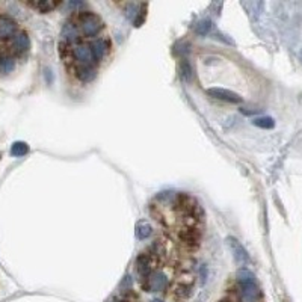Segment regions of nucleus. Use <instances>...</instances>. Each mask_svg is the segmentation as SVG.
Returning <instances> with one entry per match:
<instances>
[{"label": "nucleus", "instance_id": "423d86ee", "mask_svg": "<svg viewBox=\"0 0 302 302\" xmlns=\"http://www.w3.org/2000/svg\"><path fill=\"white\" fill-rule=\"evenodd\" d=\"M136 269L141 278H150L151 272H153V266H151V258L148 254H141L136 260Z\"/></svg>", "mask_w": 302, "mask_h": 302}, {"label": "nucleus", "instance_id": "f3484780", "mask_svg": "<svg viewBox=\"0 0 302 302\" xmlns=\"http://www.w3.org/2000/svg\"><path fill=\"white\" fill-rule=\"evenodd\" d=\"M180 74H182V77H183L186 82H191V80H192V68H191V65H189V62H186L185 59H183L182 64H180Z\"/></svg>", "mask_w": 302, "mask_h": 302}, {"label": "nucleus", "instance_id": "412c9836", "mask_svg": "<svg viewBox=\"0 0 302 302\" xmlns=\"http://www.w3.org/2000/svg\"><path fill=\"white\" fill-rule=\"evenodd\" d=\"M301 59H302V52H301Z\"/></svg>", "mask_w": 302, "mask_h": 302}, {"label": "nucleus", "instance_id": "9b49d317", "mask_svg": "<svg viewBox=\"0 0 302 302\" xmlns=\"http://www.w3.org/2000/svg\"><path fill=\"white\" fill-rule=\"evenodd\" d=\"M76 73L80 82H93L96 77V70L91 65H80Z\"/></svg>", "mask_w": 302, "mask_h": 302}, {"label": "nucleus", "instance_id": "4be33fe9", "mask_svg": "<svg viewBox=\"0 0 302 302\" xmlns=\"http://www.w3.org/2000/svg\"><path fill=\"white\" fill-rule=\"evenodd\" d=\"M113 302H119V301H113Z\"/></svg>", "mask_w": 302, "mask_h": 302}, {"label": "nucleus", "instance_id": "20e7f679", "mask_svg": "<svg viewBox=\"0 0 302 302\" xmlns=\"http://www.w3.org/2000/svg\"><path fill=\"white\" fill-rule=\"evenodd\" d=\"M207 94L210 97H213V99L227 101V103H233V104L242 103V97L240 96H237L236 93H233L230 90H224V88H210V90H207Z\"/></svg>", "mask_w": 302, "mask_h": 302}, {"label": "nucleus", "instance_id": "dca6fc26", "mask_svg": "<svg viewBox=\"0 0 302 302\" xmlns=\"http://www.w3.org/2000/svg\"><path fill=\"white\" fill-rule=\"evenodd\" d=\"M27 153H29V147L24 142H15L11 148V154L15 156V157H21Z\"/></svg>", "mask_w": 302, "mask_h": 302}, {"label": "nucleus", "instance_id": "7ed1b4c3", "mask_svg": "<svg viewBox=\"0 0 302 302\" xmlns=\"http://www.w3.org/2000/svg\"><path fill=\"white\" fill-rule=\"evenodd\" d=\"M73 58L80 64V65H91L94 61L93 52H91V46L87 44H77L73 47Z\"/></svg>", "mask_w": 302, "mask_h": 302}, {"label": "nucleus", "instance_id": "f257e3e1", "mask_svg": "<svg viewBox=\"0 0 302 302\" xmlns=\"http://www.w3.org/2000/svg\"><path fill=\"white\" fill-rule=\"evenodd\" d=\"M237 281L240 287V299L242 302H260L263 298V293L260 290V286L257 284V280L254 274L248 269H240L237 272Z\"/></svg>", "mask_w": 302, "mask_h": 302}, {"label": "nucleus", "instance_id": "9d476101", "mask_svg": "<svg viewBox=\"0 0 302 302\" xmlns=\"http://www.w3.org/2000/svg\"><path fill=\"white\" fill-rule=\"evenodd\" d=\"M17 24L8 17H0V38H9L15 33Z\"/></svg>", "mask_w": 302, "mask_h": 302}, {"label": "nucleus", "instance_id": "1a4fd4ad", "mask_svg": "<svg viewBox=\"0 0 302 302\" xmlns=\"http://www.w3.org/2000/svg\"><path fill=\"white\" fill-rule=\"evenodd\" d=\"M29 46H30V41H29V36L23 32L17 33L14 38H12V47L17 53H24L29 50Z\"/></svg>", "mask_w": 302, "mask_h": 302}, {"label": "nucleus", "instance_id": "f8f14e48", "mask_svg": "<svg viewBox=\"0 0 302 302\" xmlns=\"http://www.w3.org/2000/svg\"><path fill=\"white\" fill-rule=\"evenodd\" d=\"M62 36L68 42H74L79 38V27L74 23H67L62 29Z\"/></svg>", "mask_w": 302, "mask_h": 302}, {"label": "nucleus", "instance_id": "4468645a", "mask_svg": "<svg viewBox=\"0 0 302 302\" xmlns=\"http://www.w3.org/2000/svg\"><path fill=\"white\" fill-rule=\"evenodd\" d=\"M15 68V62L9 56H0V73L8 74Z\"/></svg>", "mask_w": 302, "mask_h": 302}, {"label": "nucleus", "instance_id": "0eeeda50", "mask_svg": "<svg viewBox=\"0 0 302 302\" xmlns=\"http://www.w3.org/2000/svg\"><path fill=\"white\" fill-rule=\"evenodd\" d=\"M166 286H168V278L163 272L157 271L150 275V289L153 292H162L166 289Z\"/></svg>", "mask_w": 302, "mask_h": 302}, {"label": "nucleus", "instance_id": "f03ea898", "mask_svg": "<svg viewBox=\"0 0 302 302\" xmlns=\"http://www.w3.org/2000/svg\"><path fill=\"white\" fill-rule=\"evenodd\" d=\"M79 27H80V30H82V33L85 36L93 38V36L100 33V30L104 27V24H103L101 18L97 14L85 11V12L79 14Z\"/></svg>", "mask_w": 302, "mask_h": 302}, {"label": "nucleus", "instance_id": "6e6552de", "mask_svg": "<svg viewBox=\"0 0 302 302\" xmlns=\"http://www.w3.org/2000/svg\"><path fill=\"white\" fill-rule=\"evenodd\" d=\"M107 49H109V42H107L104 38H99V39H96V41L91 44V52H93L94 61H101V59L106 56Z\"/></svg>", "mask_w": 302, "mask_h": 302}, {"label": "nucleus", "instance_id": "a211bd4d", "mask_svg": "<svg viewBox=\"0 0 302 302\" xmlns=\"http://www.w3.org/2000/svg\"><path fill=\"white\" fill-rule=\"evenodd\" d=\"M35 6H36L41 12H49V11H52L53 8H56V3H55V2H39V3H35Z\"/></svg>", "mask_w": 302, "mask_h": 302}, {"label": "nucleus", "instance_id": "aec40b11", "mask_svg": "<svg viewBox=\"0 0 302 302\" xmlns=\"http://www.w3.org/2000/svg\"><path fill=\"white\" fill-rule=\"evenodd\" d=\"M151 302H162V301H160V299H153Z\"/></svg>", "mask_w": 302, "mask_h": 302}, {"label": "nucleus", "instance_id": "39448f33", "mask_svg": "<svg viewBox=\"0 0 302 302\" xmlns=\"http://www.w3.org/2000/svg\"><path fill=\"white\" fill-rule=\"evenodd\" d=\"M228 246H230V249H231V252H233V255H234V258H236L237 263H242V265L248 263V260H249L248 252H246V249L239 243V240H236V239H233V237H228Z\"/></svg>", "mask_w": 302, "mask_h": 302}, {"label": "nucleus", "instance_id": "2eb2a0df", "mask_svg": "<svg viewBox=\"0 0 302 302\" xmlns=\"http://www.w3.org/2000/svg\"><path fill=\"white\" fill-rule=\"evenodd\" d=\"M252 124L260 127V128H274L275 127V121L271 116H262V118H255L252 119Z\"/></svg>", "mask_w": 302, "mask_h": 302}, {"label": "nucleus", "instance_id": "5701e85b", "mask_svg": "<svg viewBox=\"0 0 302 302\" xmlns=\"http://www.w3.org/2000/svg\"><path fill=\"white\" fill-rule=\"evenodd\" d=\"M221 302H227V301H221Z\"/></svg>", "mask_w": 302, "mask_h": 302}, {"label": "nucleus", "instance_id": "6ab92c4d", "mask_svg": "<svg viewBox=\"0 0 302 302\" xmlns=\"http://www.w3.org/2000/svg\"><path fill=\"white\" fill-rule=\"evenodd\" d=\"M210 27H211L210 21H202V23H200V24L197 26V33L205 35V33H207V32L210 30Z\"/></svg>", "mask_w": 302, "mask_h": 302}, {"label": "nucleus", "instance_id": "ddd939ff", "mask_svg": "<svg viewBox=\"0 0 302 302\" xmlns=\"http://www.w3.org/2000/svg\"><path fill=\"white\" fill-rule=\"evenodd\" d=\"M150 234H151V225L148 222H145V221L138 222V225H136V237L141 239V240H144Z\"/></svg>", "mask_w": 302, "mask_h": 302}]
</instances>
